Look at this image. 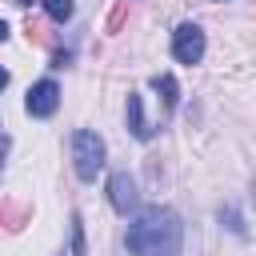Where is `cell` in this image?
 Returning <instances> with one entry per match:
<instances>
[{
  "mask_svg": "<svg viewBox=\"0 0 256 256\" xmlns=\"http://www.w3.org/2000/svg\"><path fill=\"white\" fill-rule=\"evenodd\" d=\"M220 220H228V228H232L236 236H244V224H240V216H236V208H224V212H220Z\"/></svg>",
  "mask_w": 256,
  "mask_h": 256,
  "instance_id": "30bf717a",
  "label": "cell"
},
{
  "mask_svg": "<svg viewBox=\"0 0 256 256\" xmlns=\"http://www.w3.org/2000/svg\"><path fill=\"white\" fill-rule=\"evenodd\" d=\"M24 108H28V116H52L56 108H60V88H56V80H36L32 88H28V100H24Z\"/></svg>",
  "mask_w": 256,
  "mask_h": 256,
  "instance_id": "277c9868",
  "label": "cell"
},
{
  "mask_svg": "<svg viewBox=\"0 0 256 256\" xmlns=\"http://www.w3.org/2000/svg\"><path fill=\"white\" fill-rule=\"evenodd\" d=\"M128 128H132L136 140H152V128L144 124V100L136 92H128Z\"/></svg>",
  "mask_w": 256,
  "mask_h": 256,
  "instance_id": "8992f818",
  "label": "cell"
},
{
  "mask_svg": "<svg viewBox=\"0 0 256 256\" xmlns=\"http://www.w3.org/2000/svg\"><path fill=\"white\" fill-rule=\"evenodd\" d=\"M152 88L164 96V108H168V112L180 104V84H176V76H172V72H160V76H152Z\"/></svg>",
  "mask_w": 256,
  "mask_h": 256,
  "instance_id": "52a82bcc",
  "label": "cell"
},
{
  "mask_svg": "<svg viewBox=\"0 0 256 256\" xmlns=\"http://www.w3.org/2000/svg\"><path fill=\"white\" fill-rule=\"evenodd\" d=\"M172 56L180 64H200L204 60V32L196 24H180L172 32Z\"/></svg>",
  "mask_w": 256,
  "mask_h": 256,
  "instance_id": "3957f363",
  "label": "cell"
},
{
  "mask_svg": "<svg viewBox=\"0 0 256 256\" xmlns=\"http://www.w3.org/2000/svg\"><path fill=\"white\" fill-rule=\"evenodd\" d=\"M12 4H20V8H24V4H32V0H12Z\"/></svg>",
  "mask_w": 256,
  "mask_h": 256,
  "instance_id": "9a60e30c",
  "label": "cell"
},
{
  "mask_svg": "<svg viewBox=\"0 0 256 256\" xmlns=\"http://www.w3.org/2000/svg\"><path fill=\"white\" fill-rule=\"evenodd\" d=\"M72 160H76V176L80 180H96V172L104 168V140L92 128L72 132Z\"/></svg>",
  "mask_w": 256,
  "mask_h": 256,
  "instance_id": "7a4b0ae2",
  "label": "cell"
},
{
  "mask_svg": "<svg viewBox=\"0 0 256 256\" xmlns=\"http://www.w3.org/2000/svg\"><path fill=\"white\" fill-rule=\"evenodd\" d=\"M252 200H256V188H252Z\"/></svg>",
  "mask_w": 256,
  "mask_h": 256,
  "instance_id": "2e32d148",
  "label": "cell"
},
{
  "mask_svg": "<svg viewBox=\"0 0 256 256\" xmlns=\"http://www.w3.org/2000/svg\"><path fill=\"white\" fill-rule=\"evenodd\" d=\"M68 60H72V52H56V56H52V68H64Z\"/></svg>",
  "mask_w": 256,
  "mask_h": 256,
  "instance_id": "8fae6325",
  "label": "cell"
},
{
  "mask_svg": "<svg viewBox=\"0 0 256 256\" xmlns=\"http://www.w3.org/2000/svg\"><path fill=\"white\" fill-rule=\"evenodd\" d=\"M108 204L120 212V216H128L136 204H140V192H136V180L128 176V172H112L108 176Z\"/></svg>",
  "mask_w": 256,
  "mask_h": 256,
  "instance_id": "5b68a950",
  "label": "cell"
},
{
  "mask_svg": "<svg viewBox=\"0 0 256 256\" xmlns=\"http://www.w3.org/2000/svg\"><path fill=\"white\" fill-rule=\"evenodd\" d=\"M44 12H48L56 24H64V20L72 16V0H44Z\"/></svg>",
  "mask_w": 256,
  "mask_h": 256,
  "instance_id": "ba28073f",
  "label": "cell"
},
{
  "mask_svg": "<svg viewBox=\"0 0 256 256\" xmlns=\"http://www.w3.org/2000/svg\"><path fill=\"white\" fill-rule=\"evenodd\" d=\"M124 244H128L132 256H180L184 224L172 208H148L128 224Z\"/></svg>",
  "mask_w": 256,
  "mask_h": 256,
  "instance_id": "6da1fadb",
  "label": "cell"
},
{
  "mask_svg": "<svg viewBox=\"0 0 256 256\" xmlns=\"http://www.w3.org/2000/svg\"><path fill=\"white\" fill-rule=\"evenodd\" d=\"M4 88H8V68L0 64V92H4Z\"/></svg>",
  "mask_w": 256,
  "mask_h": 256,
  "instance_id": "7c38bea8",
  "label": "cell"
},
{
  "mask_svg": "<svg viewBox=\"0 0 256 256\" xmlns=\"http://www.w3.org/2000/svg\"><path fill=\"white\" fill-rule=\"evenodd\" d=\"M72 256H84V228H80V216H72Z\"/></svg>",
  "mask_w": 256,
  "mask_h": 256,
  "instance_id": "9c48e42d",
  "label": "cell"
},
{
  "mask_svg": "<svg viewBox=\"0 0 256 256\" xmlns=\"http://www.w3.org/2000/svg\"><path fill=\"white\" fill-rule=\"evenodd\" d=\"M0 172H4V144H0Z\"/></svg>",
  "mask_w": 256,
  "mask_h": 256,
  "instance_id": "5bb4252c",
  "label": "cell"
},
{
  "mask_svg": "<svg viewBox=\"0 0 256 256\" xmlns=\"http://www.w3.org/2000/svg\"><path fill=\"white\" fill-rule=\"evenodd\" d=\"M0 40H8V24L4 20H0Z\"/></svg>",
  "mask_w": 256,
  "mask_h": 256,
  "instance_id": "4fadbf2b",
  "label": "cell"
}]
</instances>
